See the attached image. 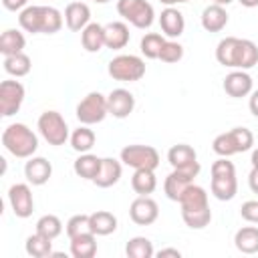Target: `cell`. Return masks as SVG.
<instances>
[{"mask_svg":"<svg viewBox=\"0 0 258 258\" xmlns=\"http://www.w3.org/2000/svg\"><path fill=\"white\" fill-rule=\"evenodd\" d=\"M2 145L8 153L20 159H28L38 149V137L36 133L24 125V123H12L2 131Z\"/></svg>","mask_w":258,"mask_h":258,"instance_id":"cell-1","label":"cell"},{"mask_svg":"<svg viewBox=\"0 0 258 258\" xmlns=\"http://www.w3.org/2000/svg\"><path fill=\"white\" fill-rule=\"evenodd\" d=\"M107 73L121 83H135L145 75V62L137 54H117L109 60Z\"/></svg>","mask_w":258,"mask_h":258,"instance_id":"cell-2","label":"cell"},{"mask_svg":"<svg viewBox=\"0 0 258 258\" xmlns=\"http://www.w3.org/2000/svg\"><path fill=\"white\" fill-rule=\"evenodd\" d=\"M75 113H77V119L81 121V125H97L109 115L107 97L101 95L99 91H91L89 95H85L79 101Z\"/></svg>","mask_w":258,"mask_h":258,"instance_id":"cell-3","label":"cell"},{"mask_svg":"<svg viewBox=\"0 0 258 258\" xmlns=\"http://www.w3.org/2000/svg\"><path fill=\"white\" fill-rule=\"evenodd\" d=\"M117 12L135 28H149L155 20L153 6L147 0H117Z\"/></svg>","mask_w":258,"mask_h":258,"instance_id":"cell-4","label":"cell"},{"mask_svg":"<svg viewBox=\"0 0 258 258\" xmlns=\"http://www.w3.org/2000/svg\"><path fill=\"white\" fill-rule=\"evenodd\" d=\"M36 127L48 145L58 147V145H64L69 139V125L58 111H44L38 117Z\"/></svg>","mask_w":258,"mask_h":258,"instance_id":"cell-5","label":"cell"},{"mask_svg":"<svg viewBox=\"0 0 258 258\" xmlns=\"http://www.w3.org/2000/svg\"><path fill=\"white\" fill-rule=\"evenodd\" d=\"M121 161L133 169H153L155 171L159 165V153L151 145H139V143L125 145L121 149Z\"/></svg>","mask_w":258,"mask_h":258,"instance_id":"cell-6","label":"cell"},{"mask_svg":"<svg viewBox=\"0 0 258 258\" xmlns=\"http://www.w3.org/2000/svg\"><path fill=\"white\" fill-rule=\"evenodd\" d=\"M200 169H202L200 163H196V165H191V167L173 169V171L165 177V181H163V191H165V196H167L171 202H179L181 194L194 183V179L198 177Z\"/></svg>","mask_w":258,"mask_h":258,"instance_id":"cell-7","label":"cell"},{"mask_svg":"<svg viewBox=\"0 0 258 258\" xmlns=\"http://www.w3.org/2000/svg\"><path fill=\"white\" fill-rule=\"evenodd\" d=\"M24 101V85L20 81H2L0 83V115L12 117L20 111Z\"/></svg>","mask_w":258,"mask_h":258,"instance_id":"cell-8","label":"cell"},{"mask_svg":"<svg viewBox=\"0 0 258 258\" xmlns=\"http://www.w3.org/2000/svg\"><path fill=\"white\" fill-rule=\"evenodd\" d=\"M8 202L16 218H28L34 210V198L28 183H14L8 189Z\"/></svg>","mask_w":258,"mask_h":258,"instance_id":"cell-9","label":"cell"},{"mask_svg":"<svg viewBox=\"0 0 258 258\" xmlns=\"http://www.w3.org/2000/svg\"><path fill=\"white\" fill-rule=\"evenodd\" d=\"M157 216H159V206L149 196H139L129 206V218L137 226H149L157 220Z\"/></svg>","mask_w":258,"mask_h":258,"instance_id":"cell-10","label":"cell"},{"mask_svg":"<svg viewBox=\"0 0 258 258\" xmlns=\"http://www.w3.org/2000/svg\"><path fill=\"white\" fill-rule=\"evenodd\" d=\"M107 105H109V115L117 119H125L135 109V97L127 89H113L107 95Z\"/></svg>","mask_w":258,"mask_h":258,"instance_id":"cell-11","label":"cell"},{"mask_svg":"<svg viewBox=\"0 0 258 258\" xmlns=\"http://www.w3.org/2000/svg\"><path fill=\"white\" fill-rule=\"evenodd\" d=\"M252 77L246 73V71H232L230 75H226L224 79V91L226 95L234 97V99H242V97H248L252 93Z\"/></svg>","mask_w":258,"mask_h":258,"instance_id":"cell-12","label":"cell"},{"mask_svg":"<svg viewBox=\"0 0 258 258\" xmlns=\"http://www.w3.org/2000/svg\"><path fill=\"white\" fill-rule=\"evenodd\" d=\"M24 175H26L28 183L44 185L52 175V165L44 157H28V161L24 165Z\"/></svg>","mask_w":258,"mask_h":258,"instance_id":"cell-13","label":"cell"},{"mask_svg":"<svg viewBox=\"0 0 258 258\" xmlns=\"http://www.w3.org/2000/svg\"><path fill=\"white\" fill-rule=\"evenodd\" d=\"M91 22V8L85 2H71L64 8V24L73 32H81Z\"/></svg>","mask_w":258,"mask_h":258,"instance_id":"cell-14","label":"cell"},{"mask_svg":"<svg viewBox=\"0 0 258 258\" xmlns=\"http://www.w3.org/2000/svg\"><path fill=\"white\" fill-rule=\"evenodd\" d=\"M159 26H161V32L169 38H177L183 34V28H185V18L183 14L173 8V6H167L165 10H161L159 14Z\"/></svg>","mask_w":258,"mask_h":258,"instance_id":"cell-15","label":"cell"},{"mask_svg":"<svg viewBox=\"0 0 258 258\" xmlns=\"http://www.w3.org/2000/svg\"><path fill=\"white\" fill-rule=\"evenodd\" d=\"M210 189H212L214 198L220 200V202H230V200H234V196L238 194V179H236V173L212 175Z\"/></svg>","mask_w":258,"mask_h":258,"instance_id":"cell-16","label":"cell"},{"mask_svg":"<svg viewBox=\"0 0 258 258\" xmlns=\"http://www.w3.org/2000/svg\"><path fill=\"white\" fill-rule=\"evenodd\" d=\"M121 171H123L121 161H117L113 157H103L101 169H99L97 177L93 179V183L97 187H111V185H115L121 179Z\"/></svg>","mask_w":258,"mask_h":258,"instance_id":"cell-17","label":"cell"},{"mask_svg":"<svg viewBox=\"0 0 258 258\" xmlns=\"http://www.w3.org/2000/svg\"><path fill=\"white\" fill-rule=\"evenodd\" d=\"M105 28V46L111 50H121L129 44V26L125 22H109Z\"/></svg>","mask_w":258,"mask_h":258,"instance_id":"cell-18","label":"cell"},{"mask_svg":"<svg viewBox=\"0 0 258 258\" xmlns=\"http://www.w3.org/2000/svg\"><path fill=\"white\" fill-rule=\"evenodd\" d=\"M228 24V12L220 4H210L202 12V26L208 32H220Z\"/></svg>","mask_w":258,"mask_h":258,"instance_id":"cell-19","label":"cell"},{"mask_svg":"<svg viewBox=\"0 0 258 258\" xmlns=\"http://www.w3.org/2000/svg\"><path fill=\"white\" fill-rule=\"evenodd\" d=\"M18 24L22 30L32 34H42L44 24V6H26L18 14Z\"/></svg>","mask_w":258,"mask_h":258,"instance_id":"cell-20","label":"cell"},{"mask_svg":"<svg viewBox=\"0 0 258 258\" xmlns=\"http://www.w3.org/2000/svg\"><path fill=\"white\" fill-rule=\"evenodd\" d=\"M167 161H169V165H171L173 169L191 167V165L200 163L196 149H194L191 145H187V143H177V145H173V147L167 151Z\"/></svg>","mask_w":258,"mask_h":258,"instance_id":"cell-21","label":"cell"},{"mask_svg":"<svg viewBox=\"0 0 258 258\" xmlns=\"http://www.w3.org/2000/svg\"><path fill=\"white\" fill-rule=\"evenodd\" d=\"M81 44L87 52H99L105 46V28L99 22H89L81 30Z\"/></svg>","mask_w":258,"mask_h":258,"instance_id":"cell-22","label":"cell"},{"mask_svg":"<svg viewBox=\"0 0 258 258\" xmlns=\"http://www.w3.org/2000/svg\"><path fill=\"white\" fill-rule=\"evenodd\" d=\"M89 222H91V232L95 236H109L117 230V218L107 210H97L89 214Z\"/></svg>","mask_w":258,"mask_h":258,"instance_id":"cell-23","label":"cell"},{"mask_svg":"<svg viewBox=\"0 0 258 258\" xmlns=\"http://www.w3.org/2000/svg\"><path fill=\"white\" fill-rule=\"evenodd\" d=\"M101 161H103V157H97V155H93V153H81V155L75 159L73 169H75V173H77L79 177L93 181V179L97 177L99 169H101Z\"/></svg>","mask_w":258,"mask_h":258,"instance_id":"cell-24","label":"cell"},{"mask_svg":"<svg viewBox=\"0 0 258 258\" xmlns=\"http://www.w3.org/2000/svg\"><path fill=\"white\" fill-rule=\"evenodd\" d=\"M238 42H240V38H236V36H226V38H222V40L218 42V46H216V60H218L222 67L236 69Z\"/></svg>","mask_w":258,"mask_h":258,"instance_id":"cell-25","label":"cell"},{"mask_svg":"<svg viewBox=\"0 0 258 258\" xmlns=\"http://www.w3.org/2000/svg\"><path fill=\"white\" fill-rule=\"evenodd\" d=\"M234 246L242 254H256L258 252V228L256 226H244L234 236Z\"/></svg>","mask_w":258,"mask_h":258,"instance_id":"cell-26","label":"cell"},{"mask_svg":"<svg viewBox=\"0 0 258 258\" xmlns=\"http://www.w3.org/2000/svg\"><path fill=\"white\" fill-rule=\"evenodd\" d=\"M181 206V212L183 210H200V208H208V194L202 185H196L191 183L179 198L177 202Z\"/></svg>","mask_w":258,"mask_h":258,"instance_id":"cell-27","label":"cell"},{"mask_svg":"<svg viewBox=\"0 0 258 258\" xmlns=\"http://www.w3.org/2000/svg\"><path fill=\"white\" fill-rule=\"evenodd\" d=\"M71 254L75 258H93L97 254V240L93 232L71 238Z\"/></svg>","mask_w":258,"mask_h":258,"instance_id":"cell-28","label":"cell"},{"mask_svg":"<svg viewBox=\"0 0 258 258\" xmlns=\"http://www.w3.org/2000/svg\"><path fill=\"white\" fill-rule=\"evenodd\" d=\"M256 64H258V46L248 38H240L238 54H236V69L248 71Z\"/></svg>","mask_w":258,"mask_h":258,"instance_id":"cell-29","label":"cell"},{"mask_svg":"<svg viewBox=\"0 0 258 258\" xmlns=\"http://www.w3.org/2000/svg\"><path fill=\"white\" fill-rule=\"evenodd\" d=\"M131 187L139 196L153 194L155 187H157V177H155L153 169H135L133 171V177H131Z\"/></svg>","mask_w":258,"mask_h":258,"instance_id":"cell-30","label":"cell"},{"mask_svg":"<svg viewBox=\"0 0 258 258\" xmlns=\"http://www.w3.org/2000/svg\"><path fill=\"white\" fill-rule=\"evenodd\" d=\"M26 46V38L20 30L16 28H8L2 32L0 36V52L4 56H10V54H16V52H22V48Z\"/></svg>","mask_w":258,"mask_h":258,"instance_id":"cell-31","label":"cell"},{"mask_svg":"<svg viewBox=\"0 0 258 258\" xmlns=\"http://www.w3.org/2000/svg\"><path fill=\"white\" fill-rule=\"evenodd\" d=\"M26 254L32 256V258H46V256H52V240L34 232L32 236L26 238Z\"/></svg>","mask_w":258,"mask_h":258,"instance_id":"cell-32","label":"cell"},{"mask_svg":"<svg viewBox=\"0 0 258 258\" xmlns=\"http://www.w3.org/2000/svg\"><path fill=\"white\" fill-rule=\"evenodd\" d=\"M32 69V62H30V56L24 54V52H16V54H10V56H4V71L12 77H26Z\"/></svg>","mask_w":258,"mask_h":258,"instance_id":"cell-33","label":"cell"},{"mask_svg":"<svg viewBox=\"0 0 258 258\" xmlns=\"http://www.w3.org/2000/svg\"><path fill=\"white\" fill-rule=\"evenodd\" d=\"M95 131L89 129V125H81L79 129H75L71 133V147L77 153H89L95 145Z\"/></svg>","mask_w":258,"mask_h":258,"instance_id":"cell-34","label":"cell"},{"mask_svg":"<svg viewBox=\"0 0 258 258\" xmlns=\"http://www.w3.org/2000/svg\"><path fill=\"white\" fill-rule=\"evenodd\" d=\"M125 254H127L129 258H151V256L155 254V250H153V244H151L149 238H145V236H135V238H131V240L127 242Z\"/></svg>","mask_w":258,"mask_h":258,"instance_id":"cell-35","label":"cell"},{"mask_svg":"<svg viewBox=\"0 0 258 258\" xmlns=\"http://www.w3.org/2000/svg\"><path fill=\"white\" fill-rule=\"evenodd\" d=\"M181 218H183L187 228L202 230V228H206L212 222V210H210V206L208 208H200V210H183Z\"/></svg>","mask_w":258,"mask_h":258,"instance_id":"cell-36","label":"cell"},{"mask_svg":"<svg viewBox=\"0 0 258 258\" xmlns=\"http://www.w3.org/2000/svg\"><path fill=\"white\" fill-rule=\"evenodd\" d=\"M163 42H165V38L159 32H147L141 38V42H139L141 54L147 56V58H159V52H161Z\"/></svg>","mask_w":258,"mask_h":258,"instance_id":"cell-37","label":"cell"},{"mask_svg":"<svg viewBox=\"0 0 258 258\" xmlns=\"http://www.w3.org/2000/svg\"><path fill=\"white\" fill-rule=\"evenodd\" d=\"M36 232L42 234V236H46V238H50V240H54V238H58L60 232H62V222L58 220V216L46 214V216L38 218V222H36Z\"/></svg>","mask_w":258,"mask_h":258,"instance_id":"cell-38","label":"cell"},{"mask_svg":"<svg viewBox=\"0 0 258 258\" xmlns=\"http://www.w3.org/2000/svg\"><path fill=\"white\" fill-rule=\"evenodd\" d=\"M228 133H230V137H232V141H234L236 153H244V151L252 149V145H254V135H252L250 129H246V127H234V129H230Z\"/></svg>","mask_w":258,"mask_h":258,"instance_id":"cell-39","label":"cell"},{"mask_svg":"<svg viewBox=\"0 0 258 258\" xmlns=\"http://www.w3.org/2000/svg\"><path fill=\"white\" fill-rule=\"evenodd\" d=\"M64 230H67V236H69V240H71V238H75V236H81V234H87V232H91L89 214H77V216L69 218V222H67Z\"/></svg>","mask_w":258,"mask_h":258,"instance_id":"cell-40","label":"cell"},{"mask_svg":"<svg viewBox=\"0 0 258 258\" xmlns=\"http://www.w3.org/2000/svg\"><path fill=\"white\" fill-rule=\"evenodd\" d=\"M212 149L220 157H232V155H236V147H234V141H232V137H230L228 131L226 133H220L212 141Z\"/></svg>","mask_w":258,"mask_h":258,"instance_id":"cell-41","label":"cell"},{"mask_svg":"<svg viewBox=\"0 0 258 258\" xmlns=\"http://www.w3.org/2000/svg\"><path fill=\"white\" fill-rule=\"evenodd\" d=\"M183 56V46L177 40H165L159 52V60L163 62H177Z\"/></svg>","mask_w":258,"mask_h":258,"instance_id":"cell-42","label":"cell"},{"mask_svg":"<svg viewBox=\"0 0 258 258\" xmlns=\"http://www.w3.org/2000/svg\"><path fill=\"white\" fill-rule=\"evenodd\" d=\"M240 216L250 222V224H258V200H248L242 204L240 208Z\"/></svg>","mask_w":258,"mask_h":258,"instance_id":"cell-43","label":"cell"},{"mask_svg":"<svg viewBox=\"0 0 258 258\" xmlns=\"http://www.w3.org/2000/svg\"><path fill=\"white\" fill-rule=\"evenodd\" d=\"M28 4V0H2V6L10 12H16V10H24Z\"/></svg>","mask_w":258,"mask_h":258,"instance_id":"cell-44","label":"cell"},{"mask_svg":"<svg viewBox=\"0 0 258 258\" xmlns=\"http://www.w3.org/2000/svg\"><path fill=\"white\" fill-rule=\"evenodd\" d=\"M248 107H250V113L258 119V89L250 93V99H248Z\"/></svg>","mask_w":258,"mask_h":258,"instance_id":"cell-45","label":"cell"},{"mask_svg":"<svg viewBox=\"0 0 258 258\" xmlns=\"http://www.w3.org/2000/svg\"><path fill=\"white\" fill-rule=\"evenodd\" d=\"M248 185L254 194H258V167H252V171L248 173Z\"/></svg>","mask_w":258,"mask_h":258,"instance_id":"cell-46","label":"cell"},{"mask_svg":"<svg viewBox=\"0 0 258 258\" xmlns=\"http://www.w3.org/2000/svg\"><path fill=\"white\" fill-rule=\"evenodd\" d=\"M157 256H159V258H165V256H173V258H179V256H181V252H179L177 248H161V250L157 252Z\"/></svg>","mask_w":258,"mask_h":258,"instance_id":"cell-47","label":"cell"},{"mask_svg":"<svg viewBox=\"0 0 258 258\" xmlns=\"http://www.w3.org/2000/svg\"><path fill=\"white\" fill-rule=\"evenodd\" d=\"M242 6H246V8H256L258 6V0H238Z\"/></svg>","mask_w":258,"mask_h":258,"instance_id":"cell-48","label":"cell"},{"mask_svg":"<svg viewBox=\"0 0 258 258\" xmlns=\"http://www.w3.org/2000/svg\"><path fill=\"white\" fill-rule=\"evenodd\" d=\"M161 4L165 6H173V4H183V2H189V0H159Z\"/></svg>","mask_w":258,"mask_h":258,"instance_id":"cell-49","label":"cell"},{"mask_svg":"<svg viewBox=\"0 0 258 258\" xmlns=\"http://www.w3.org/2000/svg\"><path fill=\"white\" fill-rule=\"evenodd\" d=\"M250 161H252V167H258V147L252 151V157H250Z\"/></svg>","mask_w":258,"mask_h":258,"instance_id":"cell-50","label":"cell"},{"mask_svg":"<svg viewBox=\"0 0 258 258\" xmlns=\"http://www.w3.org/2000/svg\"><path fill=\"white\" fill-rule=\"evenodd\" d=\"M232 0H214V4H220V6H228Z\"/></svg>","mask_w":258,"mask_h":258,"instance_id":"cell-51","label":"cell"},{"mask_svg":"<svg viewBox=\"0 0 258 258\" xmlns=\"http://www.w3.org/2000/svg\"><path fill=\"white\" fill-rule=\"evenodd\" d=\"M93 2H97V4H107V2H111V0H93Z\"/></svg>","mask_w":258,"mask_h":258,"instance_id":"cell-52","label":"cell"}]
</instances>
